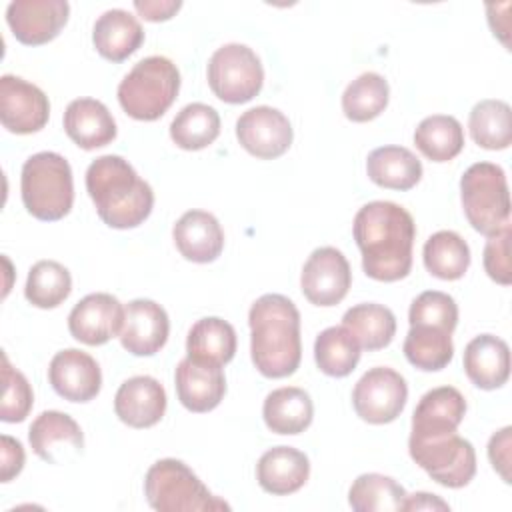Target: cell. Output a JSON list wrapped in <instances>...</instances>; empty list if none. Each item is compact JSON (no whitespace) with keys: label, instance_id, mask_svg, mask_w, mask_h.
<instances>
[{"label":"cell","instance_id":"6da1fadb","mask_svg":"<svg viewBox=\"0 0 512 512\" xmlns=\"http://www.w3.org/2000/svg\"><path fill=\"white\" fill-rule=\"evenodd\" d=\"M352 234L366 276L378 282H396L408 276L416 224L406 208L388 200L368 202L356 212Z\"/></svg>","mask_w":512,"mask_h":512},{"label":"cell","instance_id":"7a4b0ae2","mask_svg":"<svg viewBox=\"0 0 512 512\" xmlns=\"http://www.w3.org/2000/svg\"><path fill=\"white\" fill-rule=\"evenodd\" d=\"M250 356L256 370L266 378L294 374L302 360L300 312L282 294L260 296L248 312Z\"/></svg>","mask_w":512,"mask_h":512},{"label":"cell","instance_id":"3957f363","mask_svg":"<svg viewBox=\"0 0 512 512\" xmlns=\"http://www.w3.org/2000/svg\"><path fill=\"white\" fill-rule=\"evenodd\" d=\"M86 190L100 220L116 230L140 226L152 212L154 192L132 164L116 154L96 158L86 170Z\"/></svg>","mask_w":512,"mask_h":512},{"label":"cell","instance_id":"277c9868","mask_svg":"<svg viewBox=\"0 0 512 512\" xmlns=\"http://www.w3.org/2000/svg\"><path fill=\"white\" fill-rule=\"evenodd\" d=\"M20 194L24 208L38 220L56 222L64 218L74 204L72 168L58 152L32 154L20 176Z\"/></svg>","mask_w":512,"mask_h":512},{"label":"cell","instance_id":"5b68a950","mask_svg":"<svg viewBox=\"0 0 512 512\" xmlns=\"http://www.w3.org/2000/svg\"><path fill=\"white\" fill-rule=\"evenodd\" d=\"M180 90V72L166 56H148L118 84V102L122 110L142 122H152L164 116Z\"/></svg>","mask_w":512,"mask_h":512},{"label":"cell","instance_id":"8992f818","mask_svg":"<svg viewBox=\"0 0 512 512\" xmlns=\"http://www.w3.org/2000/svg\"><path fill=\"white\" fill-rule=\"evenodd\" d=\"M148 504L158 512H216L230 506L214 496L202 480L176 458L154 462L144 478Z\"/></svg>","mask_w":512,"mask_h":512},{"label":"cell","instance_id":"52a82bcc","mask_svg":"<svg viewBox=\"0 0 512 512\" xmlns=\"http://www.w3.org/2000/svg\"><path fill=\"white\" fill-rule=\"evenodd\" d=\"M460 200L470 226L484 236L510 224V192L498 164H472L460 178Z\"/></svg>","mask_w":512,"mask_h":512},{"label":"cell","instance_id":"ba28073f","mask_svg":"<svg viewBox=\"0 0 512 512\" xmlns=\"http://www.w3.org/2000/svg\"><path fill=\"white\" fill-rule=\"evenodd\" d=\"M410 458L438 484L462 488L476 474L474 446L452 432H410Z\"/></svg>","mask_w":512,"mask_h":512},{"label":"cell","instance_id":"9c48e42d","mask_svg":"<svg viewBox=\"0 0 512 512\" xmlns=\"http://www.w3.org/2000/svg\"><path fill=\"white\" fill-rule=\"evenodd\" d=\"M264 84V68L246 44H224L208 60V86L228 104L250 102Z\"/></svg>","mask_w":512,"mask_h":512},{"label":"cell","instance_id":"30bf717a","mask_svg":"<svg viewBox=\"0 0 512 512\" xmlns=\"http://www.w3.org/2000/svg\"><path fill=\"white\" fill-rule=\"evenodd\" d=\"M408 400V386L402 374L376 366L362 374L352 390V406L368 424H388L396 420Z\"/></svg>","mask_w":512,"mask_h":512},{"label":"cell","instance_id":"8fae6325","mask_svg":"<svg viewBox=\"0 0 512 512\" xmlns=\"http://www.w3.org/2000/svg\"><path fill=\"white\" fill-rule=\"evenodd\" d=\"M352 284V272L346 256L332 248H316L304 262L300 288L314 306H336L344 300Z\"/></svg>","mask_w":512,"mask_h":512},{"label":"cell","instance_id":"7c38bea8","mask_svg":"<svg viewBox=\"0 0 512 512\" xmlns=\"http://www.w3.org/2000/svg\"><path fill=\"white\" fill-rule=\"evenodd\" d=\"M48 118V96L36 84L12 74L0 78V120L8 132H38L48 124Z\"/></svg>","mask_w":512,"mask_h":512},{"label":"cell","instance_id":"4fadbf2b","mask_svg":"<svg viewBox=\"0 0 512 512\" xmlns=\"http://www.w3.org/2000/svg\"><path fill=\"white\" fill-rule=\"evenodd\" d=\"M236 138L240 146L262 160L282 156L294 138L290 120L272 106H256L236 120Z\"/></svg>","mask_w":512,"mask_h":512},{"label":"cell","instance_id":"5bb4252c","mask_svg":"<svg viewBox=\"0 0 512 512\" xmlns=\"http://www.w3.org/2000/svg\"><path fill=\"white\" fill-rule=\"evenodd\" d=\"M70 4L66 0H14L6 8L12 36L26 46L54 40L66 26Z\"/></svg>","mask_w":512,"mask_h":512},{"label":"cell","instance_id":"9a60e30c","mask_svg":"<svg viewBox=\"0 0 512 512\" xmlns=\"http://www.w3.org/2000/svg\"><path fill=\"white\" fill-rule=\"evenodd\" d=\"M124 324V306L108 292L84 296L68 316L70 334L88 346H102L118 336Z\"/></svg>","mask_w":512,"mask_h":512},{"label":"cell","instance_id":"2e32d148","mask_svg":"<svg viewBox=\"0 0 512 512\" xmlns=\"http://www.w3.org/2000/svg\"><path fill=\"white\" fill-rule=\"evenodd\" d=\"M48 380L54 392L68 402H90L102 388L98 362L78 348L54 354L48 366Z\"/></svg>","mask_w":512,"mask_h":512},{"label":"cell","instance_id":"e0dca14e","mask_svg":"<svg viewBox=\"0 0 512 512\" xmlns=\"http://www.w3.org/2000/svg\"><path fill=\"white\" fill-rule=\"evenodd\" d=\"M170 320L166 310L148 298H136L124 308L120 344L134 356H152L168 340Z\"/></svg>","mask_w":512,"mask_h":512},{"label":"cell","instance_id":"ac0fdd59","mask_svg":"<svg viewBox=\"0 0 512 512\" xmlns=\"http://www.w3.org/2000/svg\"><path fill=\"white\" fill-rule=\"evenodd\" d=\"M32 452L48 464H60L78 456L84 448V434L78 422L60 410H44L28 430Z\"/></svg>","mask_w":512,"mask_h":512},{"label":"cell","instance_id":"d6986e66","mask_svg":"<svg viewBox=\"0 0 512 512\" xmlns=\"http://www.w3.org/2000/svg\"><path fill=\"white\" fill-rule=\"evenodd\" d=\"M176 394L180 404L190 412L214 410L226 394V378L222 366L184 358L176 366L174 374Z\"/></svg>","mask_w":512,"mask_h":512},{"label":"cell","instance_id":"ffe728a7","mask_svg":"<svg viewBox=\"0 0 512 512\" xmlns=\"http://www.w3.org/2000/svg\"><path fill=\"white\" fill-rule=\"evenodd\" d=\"M114 412L130 428H150L166 412V390L152 376H132L120 384Z\"/></svg>","mask_w":512,"mask_h":512},{"label":"cell","instance_id":"44dd1931","mask_svg":"<svg viewBox=\"0 0 512 512\" xmlns=\"http://www.w3.org/2000/svg\"><path fill=\"white\" fill-rule=\"evenodd\" d=\"M178 252L196 264L214 262L224 248V232L218 218L206 210L184 212L172 228Z\"/></svg>","mask_w":512,"mask_h":512},{"label":"cell","instance_id":"7402d4cb","mask_svg":"<svg viewBox=\"0 0 512 512\" xmlns=\"http://www.w3.org/2000/svg\"><path fill=\"white\" fill-rule=\"evenodd\" d=\"M310 476L308 456L292 446H276L266 450L256 464V480L260 488L274 496L298 492Z\"/></svg>","mask_w":512,"mask_h":512},{"label":"cell","instance_id":"603a6c76","mask_svg":"<svg viewBox=\"0 0 512 512\" xmlns=\"http://www.w3.org/2000/svg\"><path fill=\"white\" fill-rule=\"evenodd\" d=\"M464 372L482 390H496L510 376V348L494 334H480L464 348Z\"/></svg>","mask_w":512,"mask_h":512},{"label":"cell","instance_id":"cb8c5ba5","mask_svg":"<svg viewBox=\"0 0 512 512\" xmlns=\"http://www.w3.org/2000/svg\"><path fill=\"white\" fill-rule=\"evenodd\" d=\"M64 130L84 150L102 148L116 138V122L110 110L94 98H76L66 106Z\"/></svg>","mask_w":512,"mask_h":512},{"label":"cell","instance_id":"d4e9b609","mask_svg":"<svg viewBox=\"0 0 512 512\" xmlns=\"http://www.w3.org/2000/svg\"><path fill=\"white\" fill-rule=\"evenodd\" d=\"M92 42L102 58L122 62L142 46L144 30L136 16H132L128 10L112 8L96 20Z\"/></svg>","mask_w":512,"mask_h":512},{"label":"cell","instance_id":"484cf974","mask_svg":"<svg viewBox=\"0 0 512 512\" xmlns=\"http://www.w3.org/2000/svg\"><path fill=\"white\" fill-rule=\"evenodd\" d=\"M368 178L390 190H410L422 178V162L404 146H380L366 158Z\"/></svg>","mask_w":512,"mask_h":512},{"label":"cell","instance_id":"4316f807","mask_svg":"<svg viewBox=\"0 0 512 512\" xmlns=\"http://www.w3.org/2000/svg\"><path fill=\"white\" fill-rule=\"evenodd\" d=\"M262 416L274 434L294 436L304 432L314 418V404L302 388L284 386L272 390L262 406Z\"/></svg>","mask_w":512,"mask_h":512},{"label":"cell","instance_id":"83f0119b","mask_svg":"<svg viewBox=\"0 0 512 512\" xmlns=\"http://www.w3.org/2000/svg\"><path fill=\"white\" fill-rule=\"evenodd\" d=\"M466 414V400L454 386L428 390L412 414L410 432H452Z\"/></svg>","mask_w":512,"mask_h":512},{"label":"cell","instance_id":"f1b7e54d","mask_svg":"<svg viewBox=\"0 0 512 512\" xmlns=\"http://www.w3.org/2000/svg\"><path fill=\"white\" fill-rule=\"evenodd\" d=\"M186 352L192 360L224 366L236 354V332L218 316L202 318L188 332Z\"/></svg>","mask_w":512,"mask_h":512},{"label":"cell","instance_id":"f546056e","mask_svg":"<svg viewBox=\"0 0 512 512\" xmlns=\"http://www.w3.org/2000/svg\"><path fill=\"white\" fill-rule=\"evenodd\" d=\"M404 356L418 370H442L454 356L452 332L430 324H412L404 338Z\"/></svg>","mask_w":512,"mask_h":512},{"label":"cell","instance_id":"4dcf8cb0","mask_svg":"<svg viewBox=\"0 0 512 512\" xmlns=\"http://www.w3.org/2000/svg\"><path fill=\"white\" fill-rule=\"evenodd\" d=\"M342 326L352 332L360 348H386L396 334V318L390 308L376 302H362L346 310Z\"/></svg>","mask_w":512,"mask_h":512},{"label":"cell","instance_id":"1f68e13d","mask_svg":"<svg viewBox=\"0 0 512 512\" xmlns=\"http://www.w3.org/2000/svg\"><path fill=\"white\" fill-rule=\"evenodd\" d=\"M416 148L432 162H448L464 148V128L454 116L434 114L414 130Z\"/></svg>","mask_w":512,"mask_h":512},{"label":"cell","instance_id":"d6a6232c","mask_svg":"<svg viewBox=\"0 0 512 512\" xmlns=\"http://www.w3.org/2000/svg\"><path fill=\"white\" fill-rule=\"evenodd\" d=\"M472 140L486 150H504L512 142V110L504 100H480L468 116Z\"/></svg>","mask_w":512,"mask_h":512},{"label":"cell","instance_id":"836d02e7","mask_svg":"<svg viewBox=\"0 0 512 512\" xmlns=\"http://www.w3.org/2000/svg\"><path fill=\"white\" fill-rule=\"evenodd\" d=\"M422 258L432 276L440 280H458L470 266V248L458 232L440 230L426 240Z\"/></svg>","mask_w":512,"mask_h":512},{"label":"cell","instance_id":"e575fe53","mask_svg":"<svg viewBox=\"0 0 512 512\" xmlns=\"http://www.w3.org/2000/svg\"><path fill=\"white\" fill-rule=\"evenodd\" d=\"M220 134L218 112L202 102L186 104L170 124V138L182 150H202Z\"/></svg>","mask_w":512,"mask_h":512},{"label":"cell","instance_id":"d590c367","mask_svg":"<svg viewBox=\"0 0 512 512\" xmlns=\"http://www.w3.org/2000/svg\"><path fill=\"white\" fill-rule=\"evenodd\" d=\"M314 360L326 376L344 378L360 360V344L348 328L330 326L316 336Z\"/></svg>","mask_w":512,"mask_h":512},{"label":"cell","instance_id":"8d00e7d4","mask_svg":"<svg viewBox=\"0 0 512 512\" xmlns=\"http://www.w3.org/2000/svg\"><path fill=\"white\" fill-rule=\"evenodd\" d=\"M404 500V486L378 472L360 474L348 490V504L356 512H398Z\"/></svg>","mask_w":512,"mask_h":512},{"label":"cell","instance_id":"74e56055","mask_svg":"<svg viewBox=\"0 0 512 512\" xmlns=\"http://www.w3.org/2000/svg\"><path fill=\"white\" fill-rule=\"evenodd\" d=\"M390 98V86L378 72H364L342 94V112L352 122H370L380 116Z\"/></svg>","mask_w":512,"mask_h":512},{"label":"cell","instance_id":"f35d334b","mask_svg":"<svg viewBox=\"0 0 512 512\" xmlns=\"http://www.w3.org/2000/svg\"><path fill=\"white\" fill-rule=\"evenodd\" d=\"M72 292V276L66 266L56 260L36 262L26 278L24 296L36 308H56Z\"/></svg>","mask_w":512,"mask_h":512},{"label":"cell","instance_id":"ab89813d","mask_svg":"<svg viewBox=\"0 0 512 512\" xmlns=\"http://www.w3.org/2000/svg\"><path fill=\"white\" fill-rule=\"evenodd\" d=\"M408 322L412 324H430L454 332L458 324V306L454 298L440 290H426L418 294L408 312Z\"/></svg>","mask_w":512,"mask_h":512},{"label":"cell","instance_id":"60d3db41","mask_svg":"<svg viewBox=\"0 0 512 512\" xmlns=\"http://www.w3.org/2000/svg\"><path fill=\"white\" fill-rule=\"evenodd\" d=\"M2 406H0V418L4 422H22L34 404V394L30 388V382L26 376L12 368L6 354H2Z\"/></svg>","mask_w":512,"mask_h":512},{"label":"cell","instance_id":"b9f144b4","mask_svg":"<svg viewBox=\"0 0 512 512\" xmlns=\"http://www.w3.org/2000/svg\"><path fill=\"white\" fill-rule=\"evenodd\" d=\"M510 238H512V228L510 224H506L496 234L488 236L484 246V270L494 282L502 286H508L512 282Z\"/></svg>","mask_w":512,"mask_h":512},{"label":"cell","instance_id":"7bdbcfd3","mask_svg":"<svg viewBox=\"0 0 512 512\" xmlns=\"http://www.w3.org/2000/svg\"><path fill=\"white\" fill-rule=\"evenodd\" d=\"M512 428L504 426L502 430H498L496 434H492L490 442H488V458L492 468L502 476V480L506 484H510V446H512Z\"/></svg>","mask_w":512,"mask_h":512},{"label":"cell","instance_id":"ee69618b","mask_svg":"<svg viewBox=\"0 0 512 512\" xmlns=\"http://www.w3.org/2000/svg\"><path fill=\"white\" fill-rule=\"evenodd\" d=\"M0 452H2V460H0V480L2 482H10L14 476H18L24 468V460H26V454H24V448L22 444L8 436V434H2L0 438Z\"/></svg>","mask_w":512,"mask_h":512},{"label":"cell","instance_id":"f6af8a7d","mask_svg":"<svg viewBox=\"0 0 512 512\" xmlns=\"http://www.w3.org/2000/svg\"><path fill=\"white\" fill-rule=\"evenodd\" d=\"M136 12L148 22H164L170 20L180 8L182 2L178 0H134Z\"/></svg>","mask_w":512,"mask_h":512},{"label":"cell","instance_id":"bcb514c9","mask_svg":"<svg viewBox=\"0 0 512 512\" xmlns=\"http://www.w3.org/2000/svg\"><path fill=\"white\" fill-rule=\"evenodd\" d=\"M404 512H412V510H450L448 502H444L440 496L436 494H430V492H414V494H406V500H404V506H402Z\"/></svg>","mask_w":512,"mask_h":512}]
</instances>
